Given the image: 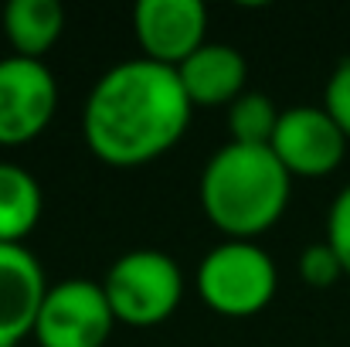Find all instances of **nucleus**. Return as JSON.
Masks as SVG:
<instances>
[{
	"mask_svg": "<svg viewBox=\"0 0 350 347\" xmlns=\"http://www.w3.org/2000/svg\"><path fill=\"white\" fill-rule=\"evenodd\" d=\"M327 245L340 255L344 272L350 276V184L334 198L327 211Z\"/></svg>",
	"mask_w": 350,
	"mask_h": 347,
	"instance_id": "nucleus-16",
	"label": "nucleus"
},
{
	"mask_svg": "<svg viewBox=\"0 0 350 347\" xmlns=\"http://www.w3.org/2000/svg\"><path fill=\"white\" fill-rule=\"evenodd\" d=\"M58 110V82L44 62L0 58V146L38 140Z\"/></svg>",
	"mask_w": 350,
	"mask_h": 347,
	"instance_id": "nucleus-6",
	"label": "nucleus"
},
{
	"mask_svg": "<svg viewBox=\"0 0 350 347\" xmlns=\"http://www.w3.org/2000/svg\"><path fill=\"white\" fill-rule=\"evenodd\" d=\"M103 293L116 324L157 327L184 300V272L160 248H136L119 255L103 276Z\"/></svg>",
	"mask_w": 350,
	"mask_h": 347,
	"instance_id": "nucleus-3",
	"label": "nucleus"
},
{
	"mask_svg": "<svg viewBox=\"0 0 350 347\" xmlns=\"http://www.w3.org/2000/svg\"><path fill=\"white\" fill-rule=\"evenodd\" d=\"M279 113L282 110H275V103L265 92L245 89L228 106L232 143H241V146H269L272 143V133H275V123H279Z\"/></svg>",
	"mask_w": 350,
	"mask_h": 347,
	"instance_id": "nucleus-13",
	"label": "nucleus"
},
{
	"mask_svg": "<svg viewBox=\"0 0 350 347\" xmlns=\"http://www.w3.org/2000/svg\"><path fill=\"white\" fill-rule=\"evenodd\" d=\"M113 327L116 317L103 283L62 279L58 286H48L31 337L38 347H106Z\"/></svg>",
	"mask_w": 350,
	"mask_h": 347,
	"instance_id": "nucleus-5",
	"label": "nucleus"
},
{
	"mask_svg": "<svg viewBox=\"0 0 350 347\" xmlns=\"http://www.w3.org/2000/svg\"><path fill=\"white\" fill-rule=\"evenodd\" d=\"M133 34L143 58L177 68L208 34V7L201 0H139L133 7Z\"/></svg>",
	"mask_w": 350,
	"mask_h": 347,
	"instance_id": "nucleus-8",
	"label": "nucleus"
},
{
	"mask_svg": "<svg viewBox=\"0 0 350 347\" xmlns=\"http://www.w3.org/2000/svg\"><path fill=\"white\" fill-rule=\"evenodd\" d=\"M299 276H303V283H310L313 290H327V286H334L340 276H347L344 272V262H340V255L327 245V238L323 242H313V245H306L303 248V255H299Z\"/></svg>",
	"mask_w": 350,
	"mask_h": 347,
	"instance_id": "nucleus-14",
	"label": "nucleus"
},
{
	"mask_svg": "<svg viewBox=\"0 0 350 347\" xmlns=\"http://www.w3.org/2000/svg\"><path fill=\"white\" fill-rule=\"evenodd\" d=\"M269 150L289 177H327L347 153V136L323 106H289L279 113Z\"/></svg>",
	"mask_w": 350,
	"mask_h": 347,
	"instance_id": "nucleus-7",
	"label": "nucleus"
},
{
	"mask_svg": "<svg viewBox=\"0 0 350 347\" xmlns=\"http://www.w3.org/2000/svg\"><path fill=\"white\" fill-rule=\"evenodd\" d=\"M0 24L17 58L41 62L65 31V7L58 0H10Z\"/></svg>",
	"mask_w": 350,
	"mask_h": 347,
	"instance_id": "nucleus-11",
	"label": "nucleus"
},
{
	"mask_svg": "<svg viewBox=\"0 0 350 347\" xmlns=\"http://www.w3.org/2000/svg\"><path fill=\"white\" fill-rule=\"evenodd\" d=\"M194 106L174 68L150 58L103 72L82 110V136L109 167H143L180 143Z\"/></svg>",
	"mask_w": 350,
	"mask_h": 347,
	"instance_id": "nucleus-1",
	"label": "nucleus"
},
{
	"mask_svg": "<svg viewBox=\"0 0 350 347\" xmlns=\"http://www.w3.org/2000/svg\"><path fill=\"white\" fill-rule=\"evenodd\" d=\"M279 272L272 255L255 242L225 238L198 266V293L221 317H255L272 303Z\"/></svg>",
	"mask_w": 350,
	"mask_h": 347,
	"instance_id": "nucleus-4",
	"label": "nucleus"
},
{
	"mask_svg": "<svg viewBox=\"0 0 350 347\" xmlns=\"http://www.w3.org/2000/svg\"><path fill=\"white\" fill-rule=\"evenodd\" d=\"M174 72L191 106H232L248 82L245 55L232 44H215V41H204Z\"/></svg>",
	"mask_w": 350,
	"mask_h": 347,
	"instance_id": "nucleus-10",
	"label": "nucleus"
},
{
	"mask_svg": "<svg viewBox=\"0 0 350 347\" xmlns=\"http://www.w3.org/2000/svg\"><path fill=\"white\" fill-rule=\"evenodd\" d=\"M48 283L38 255L24 245H0V347L34 334Z\"/></svg>",
	"mask_w": 350,
	"mask_h": 347,
	"instance_id": "nucleus-9",
	"label": "nucleus"
},
{
	"mask_svg": "<svg viewBox=\"0 0 350 347\" xmlns=\"http://www.w3.org/2000/svg\"><path fill=\"white\" fill-rule=\"evenodd\" d=\"M41 184L17 164H0V245H21L41 222Z\"/></svg>",
	"mask_w": 350,
	"mask_h": 347,
	"instance_id": "nucleus-12",
	"label": "nucleus"
},
{
	"mask_svg": "<svg viewBox=\"0 0 350 347\" xmlns=\"http://www.w3.org/2000/svg\"><path fill=\"white\" fill-rule=\"evenodd\" d=\"M293 177L269 146L225 143L201 174V208L208 222L234 242L269 231L289 205Z\"/></svg>",
	"mask_w": 350,
	"mask_h": 347,
	"instance_id": "nucleus-2",
	"label": "nucleus"
},
{
	"mask_svg": "<svg viewBox=\"0 0 350 347\" xmlns=\"http://www.w3.org/2000/svg\"><path fill=\"white\" fill-rule=\"evenodd\" d=\"M323 110L340 126V133L347 136V143H350V58H344L330 72L327 89H323Z\"/></svg>",
	"mask_w": 350,
	"mask_h": 347,
	"instance_id": "nucleus-15",
	"label": "nucleus"
}]
</instances>
